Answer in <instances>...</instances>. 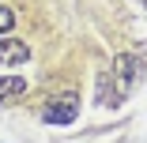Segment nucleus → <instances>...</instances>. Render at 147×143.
Masks as SVG:
<instances>
[{"mask_svg":"<svg viewBox=\"0 0 147 143\" xmlns=\"http://www.w3.org/2000/svg\"><path fill=\"white\" fill-rule=\"evenodd\" d=\"M30 60V45L26 42H15V38H4L0 42V64H26Z\"/></svg>","mask_w":147,"mask_h":143,"instance_id":"7ed1b4c3","label":"nucleus"},{"mask_svg":"<svg viewBox=\"0 0 147 143\" xmlns=\"http://www.w3.org/2000/svg\"><path fill=\"white\" fill-rule=\"evenodd\" d=\"M140 56H132V53H121V56H117V60H113V79H117V87H113V98L117 102H121L132 87H136V79H140Z\"/></svg>","mask_w":147,"mask_h":143,"instance_id":"f257e3e1","label":"nucleus"},{"mask_svg":"<svg viewBox=\"0 0 147 143\" xmlns=\"http://www.w3.org/2000/svg\"><path fill=\"white\" fill-rule=\"evenodd\" d=\"M23 94H26V79L23 75H0V105H11Z\"/></svg>","mask_w":147,"mask_h":143,"instance_id":"20e7f679","label":"nucleus"},{"mask_svg":"<svg viewBox=\"0 0 147 143\" xmlns=\"http://www.w3.org/2000/svg\"><path fill=\"white\" fill-rule=\"evenodd\" d=\"M76 117H79V94H61V98H53L42 109L45 124H72Z\"/></svg>","mask_w":147,"mask_h":143,"instance_id":"f03ea898","label":"nucleus"},{"mask_svg":"<svg viewBox=\"0 0 147 143\" xmlns=\"http://www.w3.org/2000/svg\"><path fill=\"white\" fill-rule=\"evenodd\" d=\"M143 4H147V0H143Z\"/></svg>","mask_w":147,"mask_h":143,"instance_id":"423d86ee","label":"nucleus"},{"mask_svg":"<svg viewBox=\"0 0 147 143\" xmlns=\"http://www.w3.org/2000/svg\"><path fill=\"white\" fill-rule=\"evenodd\" d=\"M11 26H15V11H11V8H4V4H0V34H8Z\"/></svg>","mask_w":147,"mask_h":143,"instance_id":"39448f33","label":"nucleus"}]
</instances>
